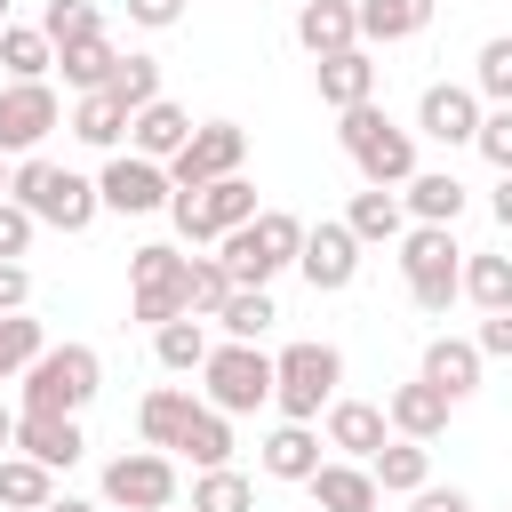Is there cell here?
I'll use <instances>...</instances> for the list:
<instances>
[{
  "instance_id": "1",
  "label": "cell",
  "mask_w": 512,
  "mask_h": 512,
  "mask_svg": "<svg viewBox=\"0 0 512 512\" xmlns=\"http://www.w3.org/2000/svg\"><path fill=\"white\" fill-rule=\"evenodd\" d=\"M336 144H344V160L360 168V184H376V192H400V184L416 176V128H400L384 104L336 112Z\"/></svg>"
},
{
  "instance_id": "2",
  "label": "cell",
  "mask_w": 512,
  "mask_h": 512,
  "mask_svg": "<svg viewBox=\"0 0 512 512\" xmlns=\"http://www.w3.org/2000/svg\"><path fill=\"white\" fill-rule=\"evenodd\" d=\"M96 392H104L96 344H48V352L24 368V408H16V416H80Z\"/></svg>"
},
{
  "instance_id": "3",
  "label": "cell",
  "mask_w": 512,
  "mask_h": 512,
  "mask_svg": "<svg viewBox=\"0 0 512 512\" xmlns=\"http://www.w3.org/2000/svg\"><path fill=\"white\" fill-rule=\"evenodd\" d=\"M8 200L16 208H32L40 224H56V232H88L96 216H104V200H96V184L88 176H72V168H56V160H16V176H8Z\"/></svg>"
},
{
  "instance_id": "4",
  "label": "cell",
  "mask_w": 512,
  "mask_h": 512,
  "mask_svg": "<svg viewBox=\"0 0 512 512\" xmlns=\"http://www.w3.org/2000/svg\"><path fill=\"white\" fill-rule=\"evenodd\" d=\"M304 232H312L304 216H288V208H264L256 224L224 232V240H216V256L232 264V280H240V288H272V280H280V272L304 256Z\"/></svg>"
},
{
  "instance_id": "5",
  "label": "cell",
  "mask_w": 512,
  "mask_h": 512,
  "mask_svg": "<svg viewBox=\"0 0 512 512\" xmlns=\"http://www.w3.org/2000/svg\"><path fill=\"white\" fill-rule=\"evenodd\" d=\"M400 272H408V304L440 320V312L464 296V248H456V224H408V232H400Z\"/></svg>"
},
{
  "instance_id": "6",
  "label": "cell",
  "mask_w": 512,
  "mask_h": 512,
  "mask_svg": "<svg viewBox=\"0 0 512 512\" xmlns=\"http://www.w3.org/2000/svg\"><path fill=\"white\" fill-rule=\"evenodd\" d=\"M336 384H344V352L336 344H288L272 360V408L280 424H312L336 408Z\"/></svg>"
},
{
  "instance_id": "7",
  "label": "cell",
  "mask_w": 512,
  "mask_h": 512,
  "mask_svg": "<svg viewBox=\"0 0 512 512\" xmlns=\"http://www.w3.org/2000/svg\"><path fill=\"white\" fill-rule=\"evenodd\" d=\"M128 312H136L144 328L184 320V312H192V256L168 248V240H144V248L128 256Z\"/></svg>"
},
{
  "instance_id": "8",
  "label": "cell",
  "mask_w": 512,
  "mask_h": 512,
  "mask_svg": "<svg viewBox=\"0 0 512 512\" xmlns=\"http://www.w3.org/2000/svg\"><path fill=\"white\" fill-rule=\"evenodd\" d=\"M200 384H208V408L216 416H256L264 400H272V352H256V344H216L208 352V368H200Z\"/></svg>"
},
{
  "instance_id": "9",
  "label": "cell",
  "mask_w": 512,
  "mask_h": 512,
  "mask_svg": "<svg viewBox=\"0 0 512 512\" xmlns=\"http://www.w3.org/2000/svg\"><path fill=\"white\" fill-rule=\"evenodd\" d=\"M240 160H248V128H240V120H200L192 144L168 160V184H176V192H200V184L240 176Z\"/></svg>"
},
{
  "instance_id": "10",
  "label": "cell",
  "mask_w": 512,
  "mask_h": 512,
  "mask_svg": "<svg viewBox=\"0 0 512 512\" xmlns=\"http://www.w3.org/2000/svg\"><path fill=\"white\" fill-rule=\"evenodd\" d=\"M104 504H120V512H168V504H176V464H168V448H128V456H112V464H104Z\"/></svg>"
},
{
  "instance_id": "11",
  "label": "cell",
  "mask_w": 512,
  "mask_h": 512,
  "mask_svg": "<svg viewBox=\"0 0 512 512\" xmlns=\"http://www.w3.org/2000/svg\"><path fill=\"white\" fill-rule=\"evenodd\" d=\"M56 120H64V104L48 80H8L0 88V160H32Z\"/></svg>"
},
{
  "instance_id": "12",
  "label": "cell",
  "mask_w": 512,
  "mask_h": 512,
  "mask_svg": "<svg viewBox=\"0 0 512 512\" xmlns=\"http://www.w3.org/2000/svg\"><path fill=\"white\" fill-rule=\"evenodd\" d=\"M96 200H104L112 216H160V208L176 200V184H168L160 160H144V152H112L104 176H96Z\"/></svg>"
},
{
  "instance_id": "13",
  "label": "cell",
  "mask_w": 512,
  "mask_h": 512,
  "mask_svg": "<svg viewBox=\"0 0 512 512\" xmlns=\"http://www.w3.org/2000/svg\"><path fill=\"white\" fill-rule=\"evenodd\" d=\"M296 272L312 280V296H344V288L360 280V240H352V224H344V216L312 224V232H304V256H296Z\"/></svg>"
},
{
  "instance_id": "14",
  "label": "cell",
  "mask_w": 512,
  "mask_h": 512,
  "mask_svg": "<svg viewBox=\"0 0 512 512\" xmlns=\"http://www.w3.org/2000/svg\"><path fill=\"white\" fill-rule=\"evenodd\" d=\"M480 120H488V112H480V88H464V80H432L424 104H416V136H432V144H448V152L472 144Z\"/></svg>"
},
{
  "instance_id": "15",
  "label": "cell",
  "mask_w": 512,
  "mask_h": 512,
  "mask_svg": "<svg viewBox=\"0 0 512 512\" xmlns=\"http://www.w3.org/2000/svg\"><path fill=\"white\" fill-rule=\"evenodd\" d=\"M296 40H304L312 64L344 56V48H360V8L352 0H296Z\"/></svg>"
},
{
  "instance_id": "16",
  "label": "cell",
  "mask_w": 512,
  "mask_h": 512,
  "mask_svg": "<svg viewBox=\"0 0 512 512\" xmlns=\"http://www.w3.org/2000/svg\"><path fill=\"white\" fill-rule=\"evenodd\" d=\"M448 408H456V400H448L440 384H424V376L384 392V416H392V432H400V440H424V448L448 432Z\"/></svg>"
},
{
  "instance_id": "17",
  "label": "cell",
  "mask_w": 512,
  "mask_h": 512,
  "mask_svg": "<svg viewBox=\"0 0 512 512\" xmlns=\"http://www.w3.org/2000/svg\"><path fill=\"white\" fill-rule=\"evenodd\" d=\"M384 440H392V416H384L376 400H336V408H328V448H336L344 464H376Z\"/></svg>"
},
{
  "instance_id": "18",
  "label": "cell",
  "mask_w": 512,
  "mask_h": 512,
  "mask_svg": "<svg viewBox=\"0 0 512 512\" xmlns=\"http://www.w3.org/2000/svg\"><path fill=\"white\" fill-rule=\"evenodd\" d=\"M16 456L48 464V472H72L88 456V432H80V416H16Z\"/></svg>"
},
{
  "instance_id": "19",
  "label": "cell",
  "mask_w": 512,
  "mask_h": 512,
  "mask_svg": "<svg viewBox=\"0 0 512 512\" xmlns=\"http://www.w3.org/2000/svg\"><path fill=\"white\" fill-rule=\"evenodd\" d=\"M312 88H320V104H328V112H352V104H376V64H368V48H344V56H320V64H312Z\"/></svg>"
},
{
  "instance_id": "20",
  "label": "cell",
  "mask_w": 512,
  "mask_h": 512,
  "mask_svg": "<svg viewBox=\"0 0 512 512\" xmlns=\"http://www.w3.org/2000/svg\"><path fill=\"white\" fill-rule=\"evenodd\" d=\"M480 368H488V360H480V344H472V336H432L416 376H424V384H440L448 400H472V392H480Z\"/></svg>"
},
{
  "instance_id": "21",
  "label": "cell",
  "mask_w": 512,
  "mask_h": 512,
  "mask_svg": "<svg viewBox=\"0 0 512 512\" xmlns=\"http://www.w3.org/2000/svg\"><path fill=\"white\" fill-rule=\"evenodd\" d=\"M256 464H264L272 480H296V488H304L328 456H320V432H312V424H272L264 448H256Z\"/></svg>"
},
{
  "instance_id": "22",
  "label": "cell",
  "mask_w": 512,
  "mask_h": 512,
  "mask_svg": "<svg viewBox=\"0 0 512 512\" xmlns=\"http://www.w3.org/2000/svg\"><path fill=\"white\" fill-rule=\"evenodd\" d=\"M304 488L320 496V512H376V504H384L376 472H368V464H344V456H328V464H320Z\"/></svg>"
},
{
  "instance_id": "23",
  "label": "cell",
  "mask_w": 512,
  "mask_h": 512,
  "mask_svg": "<svg viewBox=\"0 0 512 512\" xmlns=\"http://www.w3.org/2000/svg\"><path fill=\"white\" fill-rule=\"evenodd\" d=\"M128 144H136V152H144V160H160V168H168V160H176V152H184V144H192V112H184V104H168V96H160V104H144V112H136V120H128Z\"/></svg>"
},
{
  "instance_id": "24",
  "label": "cell",
  "mask_w": 512,
  "mask_h": 512,
  "mask_svg": "<svg viewBox=\"0 0 512 512\" xmlns=\"http://www.w3.org/2000/svg\"><path fill=\"white\" fill-rule=\"evenodd\" d=\"M352 8H360V48H368V40L392 48V40H416L440 0H352Z\"/></svg>"
},
{
  "instance_id": "25",
  "label": "cell",
  "mask_w": 512,
  "mask_h": 512,
  "mask_svg": "<svg viewBox=\"0 0 512 512\" xmlns=\"http://www.w3.org/2000/svg\"><path fill=\"white\" fill-rule=\"evenodd\" d=\"M400 208H408L416 224H456V216H464V184H456L448 168H416V176L400 184Z\"/></svg>"
},
{
  "instance_id": "26",
  "label": "cell",
  "mask_w": 512,
  "mask_h": 512,
  "mask_svg": "<svg viewBox=\"0 0 512 512\" xmlns=\"http://www.w3.org/2000/svg\"><path fill=\"white\" fill-rule=\"evenodd\" d=\"M344 224H352V240H360V248H384V240H400V232H408V208H400V192L360 184V192H352V208H344Z\"/></svg>"
},
{
  "instance_id": "27",
  "label": "cell",
  "mask_w": 512,
  "mask_h": 512,
  "mask_svg": "<svg viewBox=\"0 0 512 512\" xmlns=\"http://www.w3.org/2000/svg\"><path fill=\"white\" fill-rule=\"evenodd\" d=\"M368 472H376V488H384V496H416V488H432V448L392 432V440L376 448V464H368Z\"/></svg>"
},
{
  "instance_id": "28",
  "label": "cell",
  "mask_w": 512,
  "mask_h": 512,
  "mask_svg": "<svg viewBox=\"0 0 512 512\" xmlns=\"http://www.w3.org/2000/svg\"><path fill=\"white\" fill-rule=\"evenodd\" d=\"M112 64H120L112 32H88V40H64V48H56V72H64V88H80V96H96V88L112 80Z\"/></svg>"
},
{
  "instance_id": "29",
  "label": "cell",
  "mask_w": 512,
  "mask_h": 512,
  "mask_svg": "<svg viewBox=\"0 0 512 512\" xmlns=\"http://www.w3.org/2000/svg\"><path fill=\"white\" fill-rule=\"evenodd\" d=\"M192 392L184 384H160V392H144V408H136V432H144V448H176L184 440V424H192Z\"/></svg>"
},
{
  "instance_id": "30",
  "label": "cell",
  "mask_w": 512,
  "mask_h": 512,
  "mask_svg": "<svg viewBox=\"0 0 512 512\" xmlns=\"http://www.w3.org/2000/svg\"><path fill=\"white\" fill-rule=\"evenodd\" d=\"M208 352H216V344H208V328H200L192 312H184V320H168V328H152V360H160L168 376H200V368H208Z\"/></svg>"
},
{
  "instance_id": "31",
  "label": "cell",
  "mask_w": 512,
  "mask_h": 512,
  "mask_svg": "<svg viewBox=\"0 0 512 512\" xmlns=\"http://www.w3.org/2000/svg\"><path fill=\"white\" fill-rule=\"evenodd\" d=\"M200 216H208V232L224 240V232L256 224L264 208H256V184H248V176H224V184H200Z\"/></svg>"
},
{
  "instance_id": "32",
  "label": "cell",
  "mask_w": 512,
  "mask_h": 512,
  "mask_svg": "<svg viewBox=\"0 0 512 512\" xmlns=\"http://www.w3.org/2000/svg\"><path fill=\"white\" fill-rule=\"evenodd\" d=\"M176 456H192V472L232 464V416H216V408L200 400V408H192V424H184V440H176Z\"/></svg>"
},
{
  "instance_id": "33",
  "label": "cell",
  "mask_w": 512,
  "mask_h": 512,
  "mask_svg": "<svg viewBox=\"0 0 512 512\" xmlns=\"http://www.w3.org/2000/svg\"><path fill=\"white\" fill-rule=\"evenodd\" d=\"M0 504L8 512H48L56 504V472L32 456H0Z\"/></svg>"
},
{
  "instance_id": "34",
  "label": "cell",
  "mask_w": 512,
  "mask_h": 512,
  "mask_svg": "<svg viewBox=\"0 0 512 512\" xmlns=\"http://www.w3.org/2000/svg\"><path fill=\"white\" fill-rule=\"evenodd\" d=\"M0 64H8V80H48L56 72V40L40 24H8L0 32Z\"/></svg>"
},
{
  "instance_id": "35",
  "label": "cell",
  "mask_w": 512,
  "mask_h": 512,
  "mask_svg": "<svg viewBox=\"0 0 512 512\" xmlns=\"http://www.w3.org/2000/svg\"><path fill=\"white\" fill-rule=\"evenodd\" d=\"M104 96H112V104H120L128 120H136L144 104H160V56H136V48H128V56L112 64V80H104Z\"/></svg>"
},
{
  "instance_id": "36",
  "label": "cell",
  "mask_w": 512,
  "mask_h": 512,
  "mask_svg": "<svg viewBox=\"0 0 512 512\" xmlns=\"http://www.w3.org/2000/svg\"><path fill=\"white\" fill-rule=\"evenodd\" d=\"M64 128H72V136H80L88 152H112V144L128 136V112H120V104H112V96L96 88V96H80V104H72V120H64Z\"/></svg>"
},
{
  "instance_id": "37",
  "label": "cell",
  "mask_w": 512,
  "mask_h": 512,
  "mask_svg": "<svg viewBox=\"0 0 512 512\" xmlns=\"http://www.w3.org/2000/svg\"><path fill=\"white\" fill-rule=\"evenodd\" d=\"M464 296L480 312H512V256H496V248L464 256Z\"/></svg>"
},
{
  "instance_id": "38",
  "label": "cell",
  "mask_w": 512,
  "mask_h": 512,
  "mask_svg": "<svg viewBox=\"0 0 512 512\" xmlns=\"http://www.w3.org/2000/svg\"><path fill=\"white\" fill-rule=\"evenodd\" d=\"M192 512H256V480L216 464V472H192Z\"/></svg>"
},
{
  "instance_id": "39",
  "label": "cell",
  "mask_w": 512,
  "mask_h": 512,
  "mask_svg": "<svg viewBox=\"0 0 512 512\" xmlns=\"http://www.w3.org/2000/svg\"><path fill=\"white\" fill-rule=\"evenodd\" d=\"M272 320H280V312H272V288H232V304L216 312V328H224L232 344H256Z\"/></svg>"
},
{
  "instance_id": "40",
  "label": "cell",
  "mask_w": 512,
  "mask_h": 512,
  "mask_svg": "<svg viewBox=\"0 0 512 512\" xmlns=\"http://www.w3.org/2000/svg\"><path fill=\"white\" fill-rule=\"evenodd\" d=\"M232 288H240V280H232L224 256H192V320H216V312L232 304Z\"/></svg>"
},
{
  "instance_id": "41",
  "label": "cell",
  "mask_w": 512,
  "mask_h": 512,
  "mask_svg": "<svg viewBox=\"0 0 512 512\" xmlns=\"http://www.w3.org/2000/svg\"><path fill=\"white\" fill-rule=\"evenodd\" d=\"M40 352H48V336H40V320H24V312H8V320H0V384H8V376H24V368H32Z\"/></svg>"
},
{
  "instance_id": "42",
  "label": "cell",
  "mask_w": 512,
  "mask_h": 512,
  "mask_svg": "<svg viewBox=\"0 0 512 512\" xmlns=\"http://www.w3.org/2000/svg\"><path fill=\"white\" fill-rule=\"evenodd\" d=\"M472 88H480V104H512V32H496V40H480V64H472Z\"/></svg>"
},
{
  "instance_id": "43",
  "label": "cell",
  "mask_w": 512,
  "mask_h": 512,
  "mask_svg": "<svg viewBox=\"0 0 512 512\" xmlns=\"http://www.w3.org/2000/svg\"><path fill=\"white\" fill-rule=\"evenodd\" d=\"M40 32L64 48V40H88V32H104V8L96 0H48L40 8Z\"/></svg>"
},
{
  "instance_id": "44",
  "label": "cell",
  "mask_w": 512,
  "mask_h": 512,
  "mask_svg": "<svg viewBox=\"0 0 512 512\" xmlns=\"http://www.w3.org/2000/svg\"><path fill=\"white\" fill-rule=\"evenodd\" d=\"M472 144H480V160H488L496 176H512V104H496V112L480 120V136H472Z\"/></svg>"
},
{
  "instance_id": "45",
  "label": "cell",
  "mask_w": 512,
  "mask_h": 512,
  "mask_svg": "<svg viewBox=\"0 0 512 512\" xmlns=\"http://www.w3.org/2000/svg\"><path fill=\"white\" fill-rule=\"evenodd\" d=\"M32 232H40V216L16 208V200H0V264H16V256L32 248Z\"/></svg>"
},
{
  "instance_id": "46",
  "label": "cell",
  "mask_w": 512,
  "mask_h": 512,
  "mask_svg": "<svg viewBox=\"0 0 512 512\" xmlns=\"http://www.w3.org/2000/svg\"><path fill=\"white\" fill-rule=\"evenodd\" d=\"M168 224H176L192 248H200V240H216V232H208V216H200V192H176V200H168Z\"/></svg>"
},
{
  "instance_id": "47",
  "label": "cell",
  "mask_w": 512,
  "mask_h": 512,
  "mask_svg": "<svg viewBox=\"0 0 512 512\" xmlns=\"http://www.w3.org/2000/svg\"><path fill=\"white\" fill-rule=\"evenodd\" d=\"M472 344H480V360H512V312H488Z\"/></svg>"
},
{
  "instance_id": "48",
  "label": "cell",
  "mask_w": 512,
  "mask_h": 512,
  "mask_svg": "<svg viewBox=\"0 0 512 512\" xmlns=\"http://www.w3.org/2000/svg\"><path fill=\"white\" fill-rule=\"evenodd\" d=\"M24 304H32V272H24V264H0V320L24 312Z\"/></svg>"
},
{
  "instance_id": "49",
  "label": "cell",
  "mask_w": 512,
  "mask_h": 512,
  "mask_svg": "<svg viewBox=\"0 0 512 512\" xmlns=\"http://www.w3.org/2000/svg\"><path fill=\"white\" fill-rule=\"evenodd\" d=\"M184 16V0H128V24H144V32H168Z\"/></svg>"
},
{
  "instance_id": "50",
  "label": "cell",
  "mask_w": 512,
  "mask_h": 512,
  "mask_svg": "<svg viewBox=\"0 0 512 512\" xmlns=\"http://www.w3.org/2000/svg\"><path fill=\"white\" fill-rule=\"evenodd\" d=\"M408 512H472V496H464V488H416Z\"/></svg>"
},
{
  "instance_id": "51",
  "label": "cell",
  "mask_w": 512,
  "mask_h": 512,
  "mask_svg": "<svg viewBox=\"0 0 512 512\" xmlns=\"http://www.w3.org/2000/svg\"><path fill=\"white\" fill-rule=\"evenodd\" d=\"M488 208H496V224L512 232V176H496V192H488Z\"/></svg>"
},
{
  "instance_id": "52",
  "label": "cell",
  "mask_w": 512,
  "mask_h": 512,
  "mask_svg": "<svg viewBox=\"0 0 512 512\" xmlns=\"http://www.w3.org/2000/svg\"><path fill=\"white\" fill-rule=\"evenodd\" d=\"M8 448H16V408L0 400V456H8Z\"/></svg>"
},
{
  "instance_id": "53",
  "label": "cell",
  "mask_w": 512,
  "mask_h": 512,
  "mask_svg": "<svg viewBox=\"0 0 512 512\" xmlns=\"http://www.w3.org/2000/svg\"><path fill=\"white\" fill-rule=\"evenodd\" d=\"M48 512H96V504H88V496H56Z\"/></svg>"
},
{
  "instance_id": "54",
  "label": "cell",
  "mask_w": 512,
  "mask_h": 512,
  "mask_svg": "<svg viewBox=\"0 0 512 512\" xmlns=\"http://www.w3.org/2000/svg\"><path fill=\"white\" fill-rule=\"evenodd\" d=\"M8 176H16V168H0V200H8Z\"/></svg>"
},
{
  "instance_id": "55",
  "label": "cell",
  "mask_w": 512,
  "mask_h": 512,
  "mask_svg": "<svg viewBox=\"0 0 512 512\" xmlns=\"http://www.w3.org/2000/svg\"><path fill=\"white\" fill-rule=\"evenodd\" d=\"M0 32H8V0H0Z\"/></svg>"
},
{
  "instance_id": "56",
  "label": "cell",
  "mask_w": 512,
  "mask_h": 512,
  "mask_svg": "<svg viewBox=\"0 0 512 512\" xmlns=\"http://www.w3.org/2000/svg\"><path fill=\"white\" fill-rule=\"evenodd\" d=\"M0 512H8V504H0Z\"/></svg>"
},
{
  "instance_id": "57",
  "label": "cell",
  "mask_w": 512,
  "mask_h": 512,
  "mask_svg": "<svg viewBox=\"0 0 512 512\" xmlns=\"http://www.w3.org/2000/svg\"><path fill=\"white\" fill-rule=\"evenodd\" d=\"M504 512H512V504H504Z\"/></svg>"
}]
</instances>
